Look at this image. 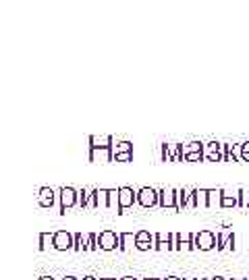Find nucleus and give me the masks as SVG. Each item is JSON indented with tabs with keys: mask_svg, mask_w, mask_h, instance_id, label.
Here are the masks:
<instances>
[{
	"mask_svg": "<svg viewBox=\"0 0 249 280\" xmlns=\"http://www.w3.org/2000/svg\"><path fill=\"white\" fill-rule=\"evenodd\" d=\"M98 245L102 251H112V249L121 247V234H116L114 231H102L98 234Z\"/></svg>",
	"mask_w": 249,
	"mask_h": 280,
	"instance_id": "nucleus-1",
	"label": "nucleus"
},
{
	"mask_svg": "<svg viewBox=\"0 0 249 280\" xmlns=\"http://www.w3.org/2000/svg\"><path fill=\"white\" fill-rule=\"evenodd\" d=\"M193 243H195V249H200V251H212L216 247V234L210 231H200L195 233Z\"/></svg>",
	"mask_w": 249,
	"mask_h": 280,
	"instance_id": "nucleus-2",
	"label": "nucleus"
},
{
	"mask_svg": "<svg viewBox=\"0 0 249 280\" xmlns=\"http://www.w3.org/2000/svg\"><path fill=\"white\" fill-rule=\"evenodd\" d=\"M58 197H61V214H64L69 208H73V205L79 203V191H75L73 187H62L61 191H58Z\"/></svg>",
	"mask_w": 249,
	"mask_h": 280,
	"instance_id": "nucleus-3",
	"label": "nucleus"
},
{
	"mask_svg": "<svg viewBox=\"0 0 249 280\" xmlns=\"http://www.w3.org/2000/svg\"><path fill=\"white\" fill-rule=\"evenodd\" d=\"M158 197H160V202H158L160 208H171V210H177V212H179L177 189L164 187V189H160V191H158Z\"/></svg>",
	"mask_w": 249,
	"mask_h": 280,
	"instance_id": "nucleus-4",
	"label": "nucleus"
},
{
	"mask_svg": "<svg viewBox=\"0 0 249 280\" xmlns=\"http://www.w3.org/2000/svg\"><path fill=\"white\" fill-rule=\"evenodd\" d=\"M160 202L158 197V191L152 189V187H141L137 191V203L141 205V208H152V205H156Z\"/></svg>",
	"mask_w": 249,
	"mask_h": 280,
	"instance_id": "nucleus-5",
	"label": "nucleus"
},
{
	"mask_svg": "<svg viewBox=\"0 0 249 280\" xmlns=\"http://www.w3.org/2000/svg\"><path fill=\"white\" fill-rule=\"evenodd\" d=\"M135 202H137V191H133L131 187L119 189V214H124L127 208H133Z\"/></svg>",
	"mask_w": 249,
	"mask_h": 280,
	"instance_id": "nucleus-6",
	"label": "nucleus"
},
{
	"mask_svg": "<svg viewBox=\"0 0 249 280\" xmlns=\"http://www.w3.org/2000/svg\"><path fill=\"white\" fill-rule=\"evenodd\" d=\"M90 160L96 164H108L114 160L112 147H90Z\"/></svg>",
	"mask_w": 249,
	"mask_h": 280,
	"instance_id": "nucleus-7",
	"label": "nucleus"
},
{
	"mask_svg": "<svg viewBox=\"0 0 249 280\" xmlns=\"http://www.w3.org/2000/svg\"><path fill=\"white\" fill-rule=\"evenodd\" d=\"M75 247V234H71L67 231H58L54 233V249L58 251H67V249Z\"/></svg>",
	"mask_w": 249,
	"mask_h": 280,
	"instance_id": "nucleus-8",
	"label": "nucleus"
},
{
	"mask_svg": "<svg viewBox=\"0 0 249 280\" xmlns=\"http://www.w3.org/2000/svg\"><path fill=\"white\" fill-rule=\"evenodd\" d=\"M177 202H179V212L185 208H193V189H177Z\"/></svg>",
	"mask_w": 249,
	"mask_h": 280,
	"instance_id": "nucleus-9",
	"label": "nucleus"
},
{
	"mask_svg": "<svg viewBox=\"0 0 249 280\" xmlns=\"http://www.w3.org/2000/svg\"><path fill=\"white\" fill-rule=\"evenodd\" d=\"M54 200H56V195H54V191L50 189V187H42L38 191V202H40L42 208H52Z\"/></svg>",
	"mask_w": 249,
	"mask_h": 280,
	"instance_id": "nucleus-10",
	"label": "nucleus"
},
{
	"mask_svg": "<svg viewBox=\"0 0 249 280\" xmlns=\"http://www.w3.org/2000/svg\"><path fill=\"white\" fill-rule=\"evenodd\" d=\"M220 147H222V143H218V141H212V143H208L206 147H203V158H208V160H212V162L222 160L224 156L220 154Z\"/></svg>",
	"mask_w": 249,
	"mask_h": 280,
	"instance_id": "nucleus-11",
	"label": "nucleus"
},
{
	"mask_svg": "<svg viewBox=\"0 0 249 280\" xmlns=\"http://www.w3.org/2000/svg\"><path fill=\"white\" fill-rule=\"evenodd\" d=\"M90 208H108V189H93Z\"/></svg>",
	"mask_w": 249,
	"mask_h": 280,
	"instance_id": "nucleus-12",
	"label": "nucleus"
},
{
	"mask_svg": "<svg viewBox=\"0 0 249 280\" xmlns=\"http://www.w3.org/2000/svg\"><path fill=\"white\" fill-rule=\"evenodd\" d=\"M222 197L224 191L222 189H208V208H222Z\"/></svg>",
	"mask_w": 249,
	"mask_h": 280,
	"instance_id": "nucleus-13",
	"label": "nucleus"
},
{
	"mask_svg": "<svg viewBox=\"0 0 249 280\" xmlns=\"http://www.w3.org/2000/svg\"><path fill=\"white\" fill-rule=\"evenodd\" d=\"M193 208H208V189H193Z\"/></svg>",
	"mask_w": 249,
	"mask_h": 280,
	"instance_id": "nucleus-14",
	"label": "nucleus"
},
{
	"mask_svg": "<svg viewBox=\"0 0 249 280\" xmlns=\"http://www.w3.org/2000/svg\"><path fill=\"white\" fill-rule=\"evenodd\" d=\"M137 245V234L133 233H121V251H129L131 247Z\"/></svg>",
	"mask_w": 249,
	"mask_h": 280,
	"instance_id": "nucleus-15",
	"label": "nucleus"
},
{
	"mask_svg": "<svg viewBox=\"0 0 249 280\" xmlns=\"http://www.w3.org/2000/svg\"><path fill=\"white\" fill-rule=\"evenodd\" d=\"M90 147H112V137L110 135H92L90 137Z\"/></svg>",
	"mask_w": 249,
	"mask_h": 280,
	"instance_id": "nucleus-16",
	"label": "nucleus"
},
{
	"mask_svg": "<svg viewBox=\"0 0 249 280\" xmlns=\"http://www.w3.org/2000/svg\"><path fill=\"white\" fill-rule=\"evenodd\" d=\"M92 197H93V189H87V187H83L81 191H79V208H90L92 205Z\"/></svg>",
	"mask_w": 249,
	"mask_h": 280,
	"instance_id": "nucleus-17",
	"label": "nucleus"
},
{
	"mask_svg": "<svg viewBox=\"0 0 249 280\" xmlns=\"http://www.w3.org/2000/svg\"><path fill=\"white\" fill-rule=\"evenodd\" d=\"M40 249L42 251L54 249V233H40Z\"/></svg>",
	"mask_w": 249,
	"mask_h": 280,
	"instance_id": "nucleus-18",
	"label": "nucleus"
},
{
	"mask_svg": "<svg viewBox=\"0 0 249 280\" xmlns=\"http://www.w3.org/2000/svg\"><path fill=\"white\" fill-rule=\"evenodd\" d=\"M108 210H116L119 214V189H108Z\"/></svg>",
	"mask_w": 249,
	"mask_h": 280,
	"instance_id": "nucleus-19",
	"label": "nucleus"
},
{
	"mask_svg": "<svg viewBox=\"0 0 249 280\" xmlns=\"http://www.w3.org/2000/svg\"><path fill=\"white\" fill-rule=\"evenodd\" d=\"M112 154L119 156V154H133V145L129 141H119L116 145H112Z\"/></svg>",
	"mask_w": 249,
	"mask_h": 280,
	"instance_id": "nucleus-20",
	"label": "nucleus"
},
{
	"mask_svg": "<svg viewBox=\"0 0 249 280\" xmlns=\"http://www.w3.org/2000/svg\"><path fill=\"white\" fill-rule=\"evenodd\" d=\"M197 152H203V145L200 141H191V143L183 145V158H185L187 154H197Z\"/></svg>",
	"mask_w": 249,
	"mask_h": 280,
	"instance_id": "nucleus-21",
	"label": "nucleus"
},
{
	"mask_svg": "<svg viewBox=\"0 0 249 280\" xmlns=\"http://www.w3.org/2000/svg\"><path fill=\"white\" fill-rule=\"evenodd\" d=\"M237 205H239L237 195H224L222 197V208H237Z\"/></svg>",
	"mask_w": 249,
	"mask_h": 280,
	"instance_id": "nucleus-22",
	"label": "nucleus"
},
{
	"mask_svg": "<svg viewBox=\"0 0 249 280\" xmlns=\"http://www.w3.org/2000/svg\"><path fill=\"white\" fill-rule=\"evenodd\" d=\"M154 243H156V247H154V249H158V251H174L172 241H156V239H154Z\"/></svg>",
	"mask_w": 249,
	"mask_h": 280,
	"instance_id": "nucleus-23",
	"label": "nucleus"
},
{
	"mask_svg": "<svg viewBox=\"0 0 249 280\" xmlns=\"http://www.w3.org/2000/svg\"><path fill=\"white\" fill-rule=\"evenodd\" d=\"M137 243H154V234H150L148 231H139L137 233Z\"/></svg>",
	"mask_w": 249,
	"mask_h": 280,
	"instance_id": "nucleus-24",
	"label": "nucleus"
},
{
	"mask_svg": "<svg viewBox=\"0 0 249 280\" xmlns=\"http://www.w3.org/2000/svg\"><path fill=\"white\" fill-rule=\"evenodd\" d=\"M96 249H100V245H98V234L92 233V234H90V241H87V251H96Z\"/></svg>",
	"mask_w": 249,
	"mask_h": 280,
	"instance_id": "nucleus-25",
	"label": "nucleus"
},
{
	"mask_svg": "<svg viewBox=\"0 0 249 280\" xmlns=\"http://www.w3.org/2000/svg\"><path fill=\"white\" fill-rule=\"evenodd\" d=\"M235 243H237V237H235V233H231L229 234V237H226V243H224V249H231V251H233V249H235L237 245H235Z\"/></svg>",
	"mask_w": 249,
	"mask_h": 280,
	"instance_id": "nucleus-26",
	"label": "nucleus"
},
{
	"mask_svg": "<svg viewBox=\"0 0 249 280\" xmlns=\"http://www.w3.org/2000/svg\"><path fill=\"white\" fill-rule=\"evenodd\" d=\"M224 243H226V237L222 233H218L216 234V249H218V251H224Z\"/></svg>",
	"mask_w": 249,
	"mask_h": 280,
	"instance_id": "nucleus-27",
	"label": "nucleus"
},
{
	"mask_svg": "<svg viewBox=\"0 0 249 280\" xmlns=\"http://www.w3.org/2000/svg\"><path fill=\"white\" fill-rule=\"evenodd\" d=\"M185 160H187V162H202V160H203V152H197V154H187Z\"/></svg>",
	"mask_w": 249,
	"mask_h": 280,
	"instance_id": "nucleus-28",
	"label": "nucleus"
},
{
	"mask_svg": "<svg viewBox=\"0 0 249 280\" xmlns=\"http://www.w3.org/2000/svg\"><path fill=\"white\" fill-rule=\"evenodd\" d=\"M241 158H243L245 162H249V141L241 143Z\"/></svg>",
	"mask_w": 249,
	"mask_h": 280,
	"instance_id": "nucleus-29",
	"label": "nucleus"
},
{
	"mask_svg": "<svg viewBox=\"0 0 249 280\" xmlns=\"http://www.w3.org/2000/svg\"><path fill=\"white\" fill-rule=\"evenodd\" d=\"M81 243H83V234L81 233H75V247H73V249H75V251H81Z\"/></svg>",
	"mask_w": 249,
	"mask_h": 280,
	"instance_id": "nucleus-30",
	"label": "nucleus"
},
{
	"mask_svg": "<svg viewBox=\"0 0 249 280\" xmlns=\"http://www.w3.org/2000/svg\"><path fill=\"white\" fill-rule=\"evenodd\" d=\"M160 154H162V162H171V156H168V143L160 145Z\"/></svg>",
	"mask_w": 249,
	"mask_h": 280,
	"instance_id": "nucleus-31",
	"label": "nucleus"
},
{
	"mask_svg": "<svg viewBox=\"0 0 249 280\" xmlns=\"http://www.w3.org/2000/svg\"><path fill=\"white\" fill-rule=\"evenodd\" d=\"M131 158H133V154H119V156H114L116 162H131Z\"/></svg>",
	"mask_w": 249,
	"mask_h": 280,
	"instance_id": "nucleus-32",
	"label": "nucleus"
},
{
	"mask_svg": "<svg viewBox=\"0 0 249 280\" xmlns=\"http://www.w3.org/2000/svg\"><path fill=\"white\" fill-rule=\"evenodd\" d=\"M81 280H100V278H96V276H85V278H81Z\"/></svg>",
	"mask_w": 249,
	"mask_h": 280,
	"instance_id": "nucleus-33",
	"label": "nucleus"
},
{
	"mask_svg": "<svg viewBox=\"0 0 249 280\" xmlns=\"http://www.w3.org/2000/svg\"><path fill=\"white\" fill-rule=\"evenodd\" d=\"M40 280H56V278H52V276H42Z\"/></svg>",
	"mask_w": 249,
	"mask_h": 280,
	"instance_id": "nucleus-34",
	"label": "nucleus"
},
{
	"mask_svg": "<svg viewBox=\"0 0 249 280\" xmlns=\"http://www.w3.org/2000/svg\"><path fill=\"white\" fill-rule=\"evenodd\" d=\"M164 280H181V278H177V276H166Z\"/></svg>",
	"mask_w": 249,
	"mask_h": 280,
	"instance_id": "nucleus-35",
	"label": "nucleus"
},
{
	"mask_svg": "<svg viewBox=\"0 0 249 280\" xmlns=\"http://www.w3.org/2000/svg\"><path fill=\"white\" fill-rule=\"evenodd\" d=\"M121 280H137V278H133V276H124V278H121Z\"/></svg>",
	"mask_w": 249,
	"mask_h": 280,
	"instance_id": "nucleus-36",
	"label": "nucleus"
},
{
	"mask_svg": "<svg viewBox=\"0 0 249 280\" xmlns=\"http://www.w3.org/2000/svg\"><path fill=\"white\" fill-rule=\"evenodd\" d=\"M210 280H224L222 276H216V278H210Z\"/></svg>",
	"mask_w": 249,
	"mask_h": 280,
	"instance_id": "nucleus-37",
	"label": "nucleus"
},
{
	"mask_svg": "<svg viewBox=\"0 0 249 280\" xmlns=\"http://www.w3.org/2000/svg\"><path fill=\"white\" fill-rule=\"evenodd\" d=\"M100 280H114V278H100Z\"/></svg>",
	"mask_w": 249,
	"mask_h": 280,
	"instance_id": "nucleus-38",
	"label": "nucleus"
},
{
	"mask_svg": "<svg viewBox=\"0 0 249 280\" xmlns=\"http://www.w3.org/2000/svg\"><path fill=\"white\" fill-rule=\"evenodd\" d=\"M143 280H158V278H143Z\"/></svg>",
	"mask_w": 249,
	"mask_h": 280,
	"instance_id": "nucleus-39",
	"label": "nucleus"
},
{
	"mask_svg": "<svg viewBox=\"0 0 249 280\" xmlns=\"http://www.w3.org/2000/svg\"><path fill=\"white\" fill-rule=\"evenodd\" d=\"M235 280H247V278H235Z\"/></svg>",
	"mask_w": 249,
	"mask_h": 280,
	"instance_id": "nucleus-40",
	"label": "nucleus"
},
{
	"mask_svg": "<svg viewBox=\"0 0 249 280\" xmlns=\"http://www.w3.org/2000/svg\"><path fill=\"white\" fill-rule=\"evenodd\" d=\"M183 280H187V278H183Z\"/></svg>",
	"mask_w": 249,
	"mask_h": 280,
	"instance_id": "nucleus-41",
	"label": "nucleus"
}]
</instances>
